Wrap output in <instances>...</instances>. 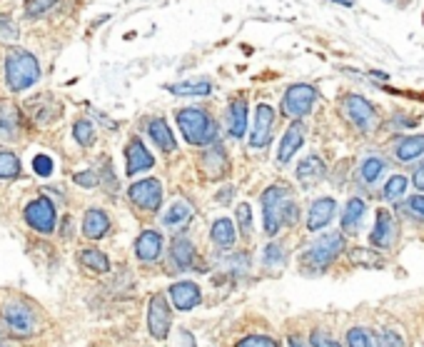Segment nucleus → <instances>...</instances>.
<instances>
[{
    "label": "nucleus",
    "mask_w": 424,
    "mask_h": 347,
    "mask_svg": "<svg viewBox=\"0 0 424 347\" xmlns=\"http://www.w3.org/2000/svg\"><path fill=\"white\" fill-rule=\"evenodd\" d=\"M295 222H297V205L292 203V198H287L282 208V225H295Z\"/></svg>",
    "instance_id": "48"
},
{
    "label": "nucleus",
    "mask_w": 424,
    "mask_h": 347,
    "mask_svg": "<svg viewBox=\"0 0 424 347\" xmlns=\"http://www.w3.org/2000/svg\"><path fill=\"white\" fill-rule=\"evenodd\" d=\"M53 157L48 155H36L33 157V170H36L40 178H48V175H53Z\"/></svg>",
    "instance_id": "44"
},
{
    "label": "nucleus",
    "mask_w": 424,
    "mask_h": 347,
    "mask_svg": "<svg viewBox=\"0 0 424 347\" xmlns=\"http://www.w3.org/2000/svg\"><path fill=\"white\" fill-rule=\"evenodd\" d=\"M345 247V238L342 233H327L322 238H317L305 252H302V268L305 270H312V272H320V270H327L329 265L335 263L337 255L342 252Z\"/></svg>",
    "instance_id": "3"
},
{
    "label": "nucleus",
    "mask_w": 424,
    "mask_h": 347,
    "mask_svg": "<svg viewBox=\"0 0 424 347\" xmlns=\"http://www.w3.org/2000/svg\"><path fill=\"white\" fill-rule=\"evenodd\" d=\"M237 347H280V342L267 335H250L245 337V340H240Z\"/></svg>",
    "instance_id": "42"
},
{
    "label": "nucleus",
    "mask_w": 424,
    "mask_h": 347,
    "mask_svg": "<svg viewBox=\"0 0 424 347\" xmlns=\"http://www.w3.org/2000/svg\"><path fill=\"white\" fill-rule=\"evenodd\" d=\"M102 183H105V187H108L110 192H115L118 190V178H115V173H113V165H110V160L105 157L102 160Z\"/></svg>",
    "instance_id": "47"
},
{
    "label": "nucleus",
    "mask_w": 424,
    "mask_h": 347,
    "mask_svg": "<svg viewBox=\"0 0 424 347\" xmlns=\"http://www.w3.org/2000/svg\"><path fill=\"white\" fill-rule=\"evenodd\" d=\"M125 160H127V165H125L127 175H138V173H143V170H150L152 165H155V157L150 155L148 148H145L138 138H132L130 143H127Z\"/></svg>",
    "instance_id": "15"
},
{
    "label": "nucleus",
    "mask_w": 424,
    "mask_h": 347,
    "mask_svg": "<svg viewBox=\"0 0 424 347\" xmlns=\"http://www.w3.org/2000/svg\"><path fill=\"white\" fill-rule=\"evenodd\" d=\"M302 140H305V123H302V120H292L290 128H287V132L282 135L280 150H277V162L287 165V162L292 160L295 153L302 148Z\"/></svg>",
    "instance_id": "13"
},
{
    "label": "nucleus",
    "mask_w": 424,
    "mask_h": 347,
    "mask_svg": "<svg viewBox=\"0 0 424 347\" xmlns=\"http://www.w3.org/2000/svg\"><path fill=\"white\" fill-rule=\"evenodd\" d=\"M162 252V235L157 230H143L135 240V255L143 263H155Z\"/></svg>",
    "instance_id": "19"
},
{
    "label": "nucleus",
    "mask_w": 424,
    "mask_h": 347,
    "mask_svg": "<svg viewBox=\"0 0 424 347\" xmlns=\"http://www.w3.org/2000/svg\"><path fill=\"white\" fill-rule=\"evenodd\" d=\"M347 347H377V335L367 327H352L347 332Z\"/></svg>",
    "instance_id": "34"
},
{
    "label": "nucleus",
    "mask_w": 424,
    "mask_h": 347,
    "mask_svg": "<svg viewBox=\"0 0 424 347\" xmlns=\"http://www.w3.org/2000/svg\"><path fill=\"white\" fill-rule=\"evenodd\" d=\"M18 123H20L18 110L13 108L10 102H3V105H0V132H3L6 138H13V135L18 132Z\"/></svg>",
    "instance_id": "33"
},
{
    "label": "nucleus",
    "mask_w": 424,
    "mask_h": 347,
    "mask_svg": "<svg viewBox=\"0 0 424 347\" xmlns=\"http://www.w3.org/2000/svg\"><path fill=\"white\" fill-rule=\"evenodd\" d=\"M55 6H58V0H25V15L28 18H42Z\"/></svg>",
    "instance_id": "39"
},
{
    "label": "nucleus",
    "mask_w": 424,
    "mask_h": 347,
    "mask_svg": "<svg viewBox=\"0 0 424 347\" xmlns=\"http://www.w3.org/2000/svg\"><path fill=\"white\" fill-rule=\"evenodd\" d=\"M180 337L185 340V347H195V345H192V335L187 332V330H180Z\"/></svg>",
    "instance_id": "52"
},
{
    "label": "nucleus",
    "mask_w": 424,
    "mask_h": 347,
    "mask_svg": "<svg viewBox=\"0 0 424 347\" xmlns=\"http://www.w3.org/2000/svg\"><path fill=\"white\" fill-rule=\"evenodd\" d=\"M290 192L280 185H272L262 192V228L267 235H277V230L282 228V208Z\"/></svg>",
    "instance_id": "7"
},
{
    "label": "nucleus",
    "mask_w": 424,
    "mask_h": 347,
    "mask_svg": "<svg viewBox=\"0 0 424 347\" xmlns=\"http://www.w3.org/2000/svg\"><path fill=\"white\" fill-rule=\"evenodd\" d=\"M0 315H3V323L10 330V335L15 337H30L38 330L36 312L30 310L28 302L23 300H8L0 307Z\"/></svg>",
    "instance_id": "4"
},
{
    "label": "nucleus",
    "mask_w": 424,
    "mask_h": 347,
    "mask_svg": "<svg viewBox=\"0 0 424 347\" xmlns=\"http://www.w3.org/2000/svg\"><path fill=\"white\" fill-rule=\"evenodd\" d=\"M178 125L182 138L198 148H210L217 140V123L207 110L200 108H182L178 110Z\"/></svg>",
    "instance_id": "1"
},
{
    "label": "nucleus",
    "mask_w": 424,
    "mask_h": 347,
    "mask_svg": "<svg viewBox=\"0 0 424 347\" xmlns=\"http://www.w3.org/2000/svg\"><path fill=\"white\" fill-rule=\"evenodd\" d=\"M395 155H397V160H402V162L422 157L424 155V135H412V138L400 140L395 148Z\"/></svg>",
    "instance_id": "28"
},
{
    "label": "nucleus",
    "mask_w": 424,
    "mask_h": 347,
    "mask_svg": "<svg viewBox=\"0 0 424 347\" xmlns=\"http://www.w3.org/2000/svg\"><path fill=\"white\" fill-rule=\"evenodd\" d=\"M377 347H405V340H402V335L397 330L384 327L382 332H379V337H377Z\"/></svg>",
    "instance_id": "41"
},
{
    "label": "nucleus",
    "mask_w": 424,
    "mask_h": 347,
    "mask_svg": "<svg viewBox=\"0 0 424 347\" xmlns=\"http://www.w3.org/2000/svg\"><path fill=\"white\" fill-rule=\"evenodd\" d=\"M80 263H83L88 270H93V272H108L110 270L108 255L100 252V250H95V247H88V250L80 252Z\"/></svg>",
    "instance_id": "31"
},
{
    "label": "nucleus",
    "mask_w": 424,
    "mask_h": 347,
    "mask_svg": "<svg viewBox=\"0 0 424 347\" xmlns=\"http://www.w3.org/2000/svg\"><path fill=\"white\" fill-rule=\"evenodd\" d=\"M72 183H78L80 187H95L97 183H100V178H97V173H93V170H85V173L72 175Z\"/></svg>",
    "instance_id": "46"
},
{
    "label": "nucleus",
    "mask_w": 424,
    "mask_h": 347,
    "mask_svg": "<svg viewBox=\"0 0 424 347\" xmlns=\"http://www.w3.org/2000/svg\"><path fill=\"white\" fill-rule=\"evenodd\" d=\"M405 190H407V178L405 175H395V178L384 185L382 195H384V200H400L402 195H405Z\"/></svg>",
    "instance_id": "40"
},
{
    "label": "nucleus",
    "mask_w": 424,
    "mask_h": 347,
    "mask_svg": "<svg viewBox=\"0 0 424 347\" xmlns=\"http://www.w3.org/2000/svg\"><path fill=\"white\" fill-rule=\"evenodd\" d=\"M25 108H28L30 118L36 120V123H40V125H45V123H50V120L60 115V102L50 95L33 98V100L25 102Z\"/></svg>",
    "instance_id": "20"
},
{
    "label": "nucleus",
    "mask_w": 424,
    "mask_h": 347,
    "mask_svg": "<svg viewBox=\"0 0 424 347\" xmlns=\"http://www.w3.org/2000/svg\"><path fill=\"white\" fill-rule=\"evenodd\" d=\"M192 217V208L187 200H178L168 208V213L162 215V225L165 228H180V225H187Z\"/></svg>",
    "instance_id": "27"
},
{
    "label": "nucleus",
    "mask_w": 424,
    "mask_h": 347,
    "mask_svg": "<svg viewBox=\"0 0 424 347\" xmlns=\"http://www.w3.org/2000/svg\"><path fill=\"white\" fill-rule=\"evenodd\" d=\"M225 125H227V132L233 135V138L242 140L247 130V102L245 98H235L230 100L227 105V113H225Z\"/></svg>",
    "instance_id": "16"
},
{
    "label": "nucleus",
    "mask_w": 424,
    "mask_h": 347,
    "mask_svg": "<svg viewBox=\"0 0 424 347\" xmlns=\"http://www.w3.org/2000/svg\"><path fill=\"white\" fill-rule=\"evenodd\" d=\"M40 80V65L33 53L23 48H13L6 55V83L13 93H23Z\"/></svg>",
    "instance_id": "2"
},
{
    "label": "nucleus",
    "mask_w": 424,
    "mask_h": 347,
    "mask_svg": "<svg viewBox=\"0 0 424 347\" xmlns=\"http://www.w3.org/2000/svg\"><path fill=\"white\" fill-rule=\"evenodd\" d=\"M20 175V160L18 155H13L8 150L0 153V180H13Z\"/></svg>",
    "instance_id": "36"
},
{
    "label": "nucleus",
    "mask_w": 424,
    "mask_h": 347,
    "mask_svg": "<svg viewBox=\"0 0 424 347\" xmlns=\"http://www.w3.org/2000/svg\"><path fill=\"white\" fill-rule=\"evenodd\" d=\"M195 245L187 238H175L170 245V260L175 263L178 270H192L195 268Z\"/></svg>",
    "instance_id": "21"
},
{
    "label": "nucleus",
    "mask_w": 424,
    "mask_h": 347,
    "mask_svg": "<svg viewBox=\"0 0 424 347\" xmlns=\"http://www.w3.org/2000/svg\"><path fill=\"white\" fill-rule=\"evenodd\" d=\"M272 128H275V110L260 102L255 110V123H252V148H267L272 140Z\"/></svg>",
    "instance_id": "11"
},
{
    "label": "nucleus",
    "mask_w": 424,
    "mask_h": 347,
    "mask_svg": "<svg viewBox=\"0 0 424 347\" xmlns=\"http://www.w3.org/2000/svg\"><path fill=\"white\" fill-rule=\"evenodd\" d=\"M367 213V203L359 198H352L350 203L345 205V210H342V233H357L359 222H362V217H365Z\"/></svg>",
    "instance_id": "24"
},
{
    "label": "nucleus",
    "mask_w": 424,
    "mask_h": 347,
    "mask_svg": "<svg viewBox=\"0 0 424 347\" xmlns=\"http://www.w3.org/2000/svg\"><path fill=\"white\" fill-rule=\"evenodd\" d=\"M170 325H173V315H170V305H168V298L162 293L152 295L150 300V307H148V327H150V335L155 340H165L170 332Z\"/></svg>",
    "instance_id": "10"
},
{
    "label": "nucleus",
    "mask_w": 424,
    "mask_h": 347,
    "mask_svg": "<svg viewBox=\"0 0 424 347\" xmlns=\"http://www.w3.org/2000/svg\"><path fill=\"white\" fill-rule=\"evenodd\" d=\"M0 340H3V335H0Z\"/></svg>",
    "instance_id": "55"
},
{
    "label": "nucleus",
    "mask_w": 424,
    "mask_h": 347,
    "mask_svg": "<svg viewBox=\"0 0 424 347\" xmlns=\"http://www.w3.org/2000/svg\"><path fill=\"white\" fill-rule=\"evenodd\" d=\"M317 102V88L310 83H295L285 90L282 98V115L292 120H302L307 113H312Z\"/></svg>",
    "instance_id": "6"
},
{
    "label": "nucleus",
    "mask_w": 424,
    "mask_h": 347,
    "mask_svg": "<svg viewBox=\"0 0 424 347\" xmlns=\"http://www.w3.org/2000/svg\"><path fill=\"white\" fill-rule=\"evenodd\" d=\"M237 222H240V233L242 235L252 233V213H250V205L247 203L237 205Z\"/></svg>",
    "instance_id": "43"
},
{
    "label": "nucleus",
    "mask_w": 424,
    "mask_h": 347,
    "mask_svg": "<svg viewBox=\"0 0 424 347\" xmlns=\"http://www.w3.org/2000/svg\"><path fill=\"white\" fill-rule=\"evenodd\" d=\"M397 238V222L389 210H377V222L370 233L372 247H392Z\"/></svg>",
    "instance_id": "12"
},
{
    "label": "nucleus",
    "mask_w": 424,
    "mask_h": 347,
    "mask_svg": "<svg viewBox=\"0 0 424 347\" xmlns=\"http://www.w3.org/2000/svg\"><path fill=\"white\" fill-rule=\"evenodd\" d=\"M335 210H337V203L332 198H320L312 203L310 213H307V230L317 233V230L327 228L332 217H335Z\"/></svg>",
    "instance_id": "17"
},
{
    "label": "nucleus",
    "mask_w": 424,
    "mask_h": 347,
    "mask_svg": "<svg viewBox=\"0 0 424 347\" xmlns=\"http://www.w3.org/2000/svg\"><path fill=\"white\" fill-rule=\"evenodd\" d=\"M170 300L175 302L178 310L187 312V310H195V307L203 302V293H200L198 282L182 280V282H175L173 288H170Z\"/></svg>",
    "instance_id": "14"
},
{
    "label": "nucleus",
    "mask_w": 424,
    "mask_h": 347,
    "mask_svg": "<svg viewBox=\"0 0 424 347\" xmlns=\"http://www.w3.org/2000/svg\"><path fill=\"white\" fill-rule=\"evenodd\" d=\"M200 168H203V175L210 180H220L222 175L227 173V155L220 145H210L207 150L200 157Z\"/></svg>",
    "instance_id": "18"
},
{
    "label": "nucleus",
    "mask_w": 424,
    "mask_h": 347,
    "mask_svg": "<svg viewBox=\"0 0 424 347\" xmlns=\"http://www.w3.org/2000/svg\"><path fill=\"white\" fill-rule=\"evenodd\" d=\"M290 347H305V345H302V342H299L297 337H292V340H290Z\"/></svg>",
    "instance_id": "54"
},
{
    "label": "nucleus",
    "mask_w": 424,
    "mask_h": 347,
    "mask_svg": "<svg viewBox=\"0 0 424 347\" xmlns=\"http://www.w3.org/2000/svg\"><path fill=\"white\" fill-rule=\"evenodd\" d=\"M127 198H130V203L138 205V208L148 210V213H155V210L162 205L160 180L145 178V180H138V183H132L130 190H127Z\"/></svg>",
    "instance_id": "9"
},
{
    "label": "nucleus",
    "mask_w": 424,
    "mask_h": 347,
    "mask_svg": "<svg viewBox=\"0 0 424 347\" xmlns=\"http://www.w3.org/2000/svg\"><path fill=\"white\" fill-rule=\"evenodd\" d=\"M15 40H18V25H15L10 13H0V43L10 45Z\"/></svg>",
    "instance_id": "38"
},
{
    "label": "nucleus",
    "mask_w": 424,
    "mask_h": 347,
    "mask_svg": "<svg viewBox=\"0 0 424 347\" xmlns=\"http://www.w3.org/2000/svg\"><path fill=\"white\" fill-rule=\"evenodd\" d=\"M110 230V217L102 213V210L93 208L85 213L83 217V233L88 240H100L102 235H108Z\"/></svg>",
    "instance_id": "22"
},
{
    "label": "nucleus",
    "mask_w": 424,
    "mask_h": 347,
    "mask_svg": "<svg viewBox=\"0 0 424 347\" xmlns=\"http://www.w3.org/2000/svg\"><path fill=\"white\" fill-rule=\"evenodd\" d=\"M350 260H352L354 265H362V268H372V270L384 268V258L379 252L370 250V247H352V250H350Z\"/></svg>",
    "instance_id": "29"
},
{
    "label": "nucleus",
    "mask_w": 424,
    "mask_h": 347,
    "mask_svg": "<svg viewBox=\"0 0 424 347\" xmlns=\"http://www.w3.org/2000/svg\"><path fill=\"white\" fill-rule=\"evenodd\" d=\"M230 195H233V190H230V187H227L225 192H220V195H217V203H220V205H227V200H230Z\"/></svg>",
    "instance_id": "51"
},
{
    "label": "nucleus",
    "mask_w": 424,
    "mask_h": 347,
    "mask_svg": "<svg viewBox=\"0 0 424 347\" xmlns=\"http://www.w3.org/2000/svg\"><path fill=\"white\" fill-rule=\"evenodd\" d=\"M210 238L215 242V247L220 250H230L235 245V228H233V220L227 217H220V220L212 222V230H210Z\"/></svg>",
    "instance_id": "26"
},
{
    "label": "nucleus",
    "mask_w": 424,
    "mask_h": 347,
    "mask_svg": "<svg viewBox=\"0 0 424 347\" xmlns=\"http://www.w3.org/2000/svg\"><path fill=\"white\" fill-rule=\"evenodd\" d=\"M324 175V162L320 160L317 155H310L305 157V160L299 162V168H297V180L302 183L305 187H315L320 180H322Z\"/></svg>",
    "instance_id": "25"
},
{
    "label": "nucleus",
    "mask_w": 424,
    "mask_h": 347,
    "mask_svg": "<svg viewBox=\"0 0 424 347\" xmlns=\"http://www.w3.org/2000/svg\"><path fill=\"white\" fill-rule=\"evenodd\" d=\"M148 132H150V138H152V143H155L157 148L162 150V153H173V150L178 148L173 130H170V125L162 118L150 120V123H148Z\"/></svg>",
    "instance_id": "23"
},
{
    "label": "nucleus",
    "mask_w": 424,
    "mask_h": 347,
    "mask_svg": "<svg viewBox=\"0 0 424 347\" xmlns=\"http://www.w3.org/2000/svg\"><path fill=\"white\" fill-rule=\"evenodd\" d=\"M72 138L78 140L83 148H90V145L95 143V128L90 120H78L75 125H72Z\"/></svg>",
    "instance_id": "37"
},
{
    "label": "nucleus",
    "mask_w": 424,
    "mask_h": 347,
    "mask_svg": "<svg viewBox=\"0 0 424 347\" xmlns=\"http://www.w3.org/2000/svg\"><path fill=\"white\" fill-rule=\"evenodd\" d=\"M384 170H387V162L382 157H367L359 168V178L365 180V185H375L377 180L382 178Z\"/></svg>",
    "instance_id": "32"
},
{
    "label": "nucleus",
    "mask_w": 424,
    "mask_h": 347,
    "mask_svg": "<svg viewBox=\"0 0 424 347\" xmlns=\"http://www.w3.org/2000/svg\"><path fill=\"white\" fill-rule=\"evenodd\" d=\"M168 90L173 93V95H210V90H212V85L207 83V80H187V83H173L168 85Z\"/></svg>",
    "instance_id": "30"
},
{
    "label": "nucleus",
    "mask_w": 424,
    "mask_h": 347,
    "mask_svg": "<svg viewBox=\"0 0 424 347\" xmlns=\"http://www.w3.org/2000/svg\"><path fill=\"white\" fill-rule=\"evenodd\" d=\"M342 110H345L347 120L362 132H372L379 125V115H377L375 105L367 98L357 95V93H347L342 98Z\"/></svg>",
    "instance_id": "5"
},
{
    "label": "nucleus",
    "mask_w": 424,
    "mask_h": 347,
    "mask_svg": "<svg viewBox=\"0 0 424 347\" xmlns=\"http://www.w3.org/2000/svg\"><path fill=\"white\" fill-rule=\"evenodd\" d=\"M312 347H342L340 342L335 340L332 335H327L324 330H312Z\"/></svg>",
    "instance_id": "45"
},
{
    "label": "nucleus",
    "mask_w": 424,
    "mask_h": 347,
    "mask_svg": "<svg viewBox=\"0 0 424 347\" xmlns=\"http://www.w3.org/2000/svg\"><path fill=\"white\" fill-rule=\"evenodd\" d=\"M335 3H340V6H345V8H352L354 6V0H335Z\"/></svg>",
    "instance_id": "53"
},
{
    "label": "nucleus",
    "mask_w": 424,
    "mask_h": 347,
    "mask_svg": "<svg viewBox=\"0 0 424 347\" xmlns=\"http://www.w3.org/2000/svg\"><path fill=\"white\" fill-rule=\"evenodd\" d=\"M412 180H414V185H417V187H419V190H422V192H424V162H422V165H419V168H417V170H414Z\"/></svg>",
    "instance_id": "50"
},
{
    "label": "nucleus",
    "mask_w": 424,
    "mask_h": 347,
    "mask_svg": "<svg viewBox=\"0 0 424 347\" xmlns=\"http://www.w3.org/2000/svg\"><path fill=\"white\" fill-rule=\"evenodd\" d=\"M25 222L30 228L38 230V233H53L55 225H58V213H55L53 200L48 198H36L25 205Z\"/></svg>",
    "instance_id": "8"
},
{
    "label": "nucleus",
    "mask_w": 424,
    "mask_h": 347,
    "mask_svg": "<svg viewBox=\"0 0 424 347\" xmlns=\"http://www.w3.org/2000/svg\"><path fill=\"white\" fill-rule=\"evenodd\" d=\"M407 210L414 217H424V195H414V198L407 200Z\"/></svg>",
    "instance_id": "49"
},
{
    "label": "nucleus",
    "mask_w": 424,
    "mask_h": 347,
    "mask_svg": "<svg viewBox=\"0 0 424 347\" xmlns=\"http://www.w3.org/2000/svg\"><path fill=\"white\" fill-rule=\"evenodd\" d=\"M262 263L265 268L269 270H277L285 265V247L280 245V242H267L262 250Z\"/></svg>",
    "instance_id": "35"
}]
</instances>
